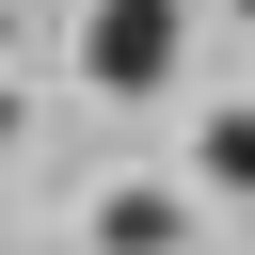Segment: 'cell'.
Returning a JSON list of instances; mask_svg holds the SVG:
<instances>
[{
  "instance_id": "cell-2",
  "label": "cell",
  "mask_w": 255,
  "mask_h": 255,
  "mask_svg": "<svg viewBox=\"0 0 255 255\" xmlns=\"http://www.w3.org/2000/svg\"><path fill=\"white\" fill-rule=\"evenodd\" d=\"M96 239H112V255H175V191H112Z\"/></svg>"
},
{
  "instance_id": "cell-4",
  "label": "cell",
  "mask_w": 255,
  "mask_h": 255,
  "mask_svg": "<svg viewBox=\"0 0 255 255\" xmlns=\"http://www.w3.org/2000/svg\"><path fill=\"white\" fill-rule=\"evenodd\" d=\"M239 16H255V0H239Z\"/></svg>"
},
{
  "instance_id": "cell-1",
  "label": "cell",
  "mask_w": 255,
  "mask_h": 255,
  "mask_svg": "<svg viewBox=\"0 0 255 255\" xmlns=\"http://www.w3.org/2000/svg\"><path fill=\"white\" fill-rule=\"evenodd\" d=\"M175 48H191L175 0H96V16H80V80H96V96H159Z\"/></svg>"
},
{
  "instance_id": "cell-3",
  "label": "cell",
  "mask_w": 255,
  "mask_h": 255,
  "mask_svg": "<svg viewBox=\"0 0 255 255\" xmlns=\"http://www.w3.org/2000/svg\"><path fill=\"white\" fill-rule=\"evenodd\" d=\"M207 191H255V112H223V128H207Z\"/></svg>"
}]
</instances>
